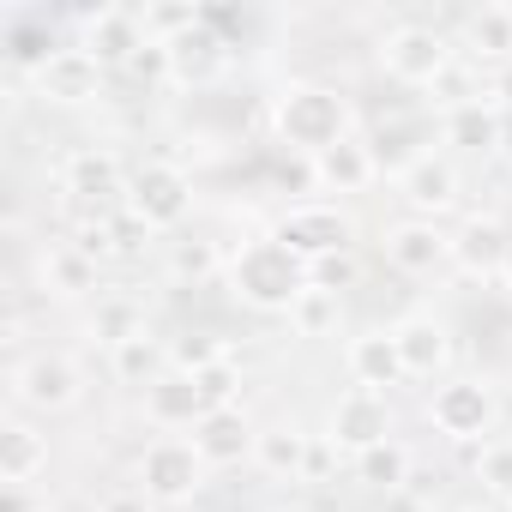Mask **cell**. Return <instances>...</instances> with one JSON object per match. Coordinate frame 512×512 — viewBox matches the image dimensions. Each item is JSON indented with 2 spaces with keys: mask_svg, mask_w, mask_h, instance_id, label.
<instances>
[{
  "mask_svg": "<svg viewBox=\"0 0 512 512\" xmlns=\"http://www.w3.org/2000/svg\"><path fill=\"white\" fill-rule=\"evenodd\" d=\"M145 332V314H139V302L133 296H103L97 302V314H91V338L97 344H127V338H139Z\"/></svg>",
  "mask_w": 512,
  "mask_h": 512,
  "instance_id": "cell-29",
  "label": "cell"
},
{
  "mask_svg": "<svg viewBox=\"0 0 512 512\" xmlns=\"http://www.w3.org/2000/svg\"><path fill=\"white\" fill-rule=\"evenodd\" d=\"M332 452H338V446L320 434V440H314V452H308V470H302V482H332Z\"/></svg>",
  "mask_w": 512,
  "mask_h": 512,
  "instance_id": "cell-41",
  "label": "cell"
},
{
  "mask_svg": "<svg viewBox=\"0 0 512 512\" xmlns=\"http://www.w3.org/2000/svg\"><path fill=\"white\" fill-rule=\"evenodd\" d=\"M506 278H512V272H506Z\"/></svg>",
  "mask_w": 512,
  "mask_h": 512,
  "instance_id": "cell-46",
  "label": "cell"
},
{
  "mask_svg": "<svg viewBox=\"0 0 512 512\" xmlns=\"http://www.w3.org/2000/svg\"><path fill=\"white\" fill-rule=\"evenodd\" d=\"M452 260V235H440L428 217H404L386 229V266L404 272V278H428L434 266Z\"/></svg>",
  "mask_w": 512,
  "mask_h": 512,
  "instance_id": "cell-13",
  "label": "cell"
},
{
  "mask_svg": "<svg viewBox=\"0 0 512 512\" xmlns=\"http://www.w3.org/2000/svg\"><path fill=\"white\" fill-rule=\"evenodd\" d=\"M97 512H151V500H145V488H115L97 500Z\"/></svg>",
  "mask_w": 512,
  "mask_h": 512,
  "instance_id": "cell-42",
  "label": "cell"
},
{
  "mask_svg": "<svg viewBox=\"0 0 512 512\" xmlns=\"http://www.w3.org/2000/svg\"><path fill=\"white\" fill-rule=\"evenodd\" d=\"M356 482L392 494V488H410V446L404 440H380L368 452H356Z\"/></svg>",
  "mask_w": 512,
  "mask_h": 512,
  "instance_id": "cell-27",
  "label": "cell"
},
{
  "mask_svg": "<svg viewBox=\"0 0 512 512\" xmlns=\"http://www.w3.org/2000/svg\"><path fill=\"white\" fill-rule=\"evenodd\" d=\"M193 446H199V458H205L211 470H223V464L253 458V446H260V428L247 422L241 404H223V410H211V416L193 428Z\"/></svg>",
  "mask_w": 512,
  "mask_h": 512,
  "instance_id": "cell-15",
  "label": "cell"
},
{
  "mask_svg": "<svg viewBox=\"0 0 512 512\" xmlns=\"http://www.w3.org/2000/svg\"><path fill=\"white\" fill-rule=\"evenodd\" d=\"M73 247H79V253H91V260H109V253H115V229H109V211L85 217V223L73 229Z\"/></svg>",
  "mask_w": 512,
  "mask_h": 512,
  "instance_id": "cell-38",
  "label": "cell"
},
{
  "mask_svg": "<svg viewBox=\"0 0 512 512\" xmlns=\"http://www.w3.org/2000/svg\"><path fill=\"white\" fill-rule=\"evenodd\" d=\"M344 362H350V380H356V386H368V392H392V386H404V380H410L392 332H362V338L350 344V356H344Z\"/></svg>",
  "mask_w": 512,
  "mask_h": 512,
  "instance_id": "cell-20",
  "label": "cell"
},
{
  "mask_svg": "<svg viewBox=\"0 0 512 512\" xmlns=\"http://www.w3.org/2000/svg\"><path fill=\"white\" fill-rule=\"evenodd\" d=\"M500 133H506V121H500V109H494L488 97H476V103H464V109H446V115H440V139H446V145H458V151H494V145H500Z\"/></svg>",
  "mask_w": 512,
  "mask_h": 512,
  "instance_id": "cell-23",
  "label": "cell"
},
{
  "mask_svg": "<svg viewBox=\"0 0 512 512\" xmlns=\"http://www.w3.org/2000/svg\"><path fill=\"white\" fill-rule=\"evenodd\" d=\"M308 452H314V434H302V428H266L260 446H253V464H260L272 482H302Z\"/></svg>",
  "mask_w": 512,
  "mask_h": 512,
  "instance_id": "cell-24",
  "label": "cell"
},
{
  "mask_svg": "<svg viewBox=\"0 0 512 512\" xmlns=\"http://www.w3.org/2000/svg\"><path fill=\"white\" fill-rule=\"evenodd\" d=\"M428 422L452 440V446H488V434H494V422H500V404H494V392L482 386V380H446V386H434V398H428Z\"/></svg>",
  "mask_w": 512,
  "mask_h": 512,
  "instance_id": "cell-5",
  "label": "cell"
},
{
  "mask_svg": "<svg viewBox=\"0 0 512 512\" xmlns=\"http://www.w3.org/2000/svg\"><path fill=\"white\" fill-rule=\"evenodd\" d=\"M476 482L488 488V500H506L512 506V440H488L476 452Z\"/></svg>",
  "mask_w": 512,
  "mask_h": 512,
  "instance_id": "cell-32",
  "label": "cell"
},
{
  "mask_svg": "<svg viewBox=\"0 0 512 512\" xmlns=\"http://www.w3.org/2000/svg\"><path fill=\"white\" fill-rule=\"evenodd\" d=\"M127 73H133V79H169V49H163V43H145Z\"/></svg>",
  "mask_w": 512,
  "mask_h": 512,
  "instance_id": "cell-40",
  "label": "cell"
},
{
  "mask_svg": "<svg viewBox=\"0 0 512 512\" xmlns=\"http://www.w3.org/2000/svg\"><path fill=\"white\" fill-rule=\"evenodd\" d=\"M458 55L446 49V37L434 31V25H398V31H386V43H380V67L398 79V85H434L446 67H452Z\"/></svg>",
  "mask_w": 512,
  "mask_h": 512,
  "instance_id": "cell-6",
  "label": "cell"
},
{
  "mask_svg": "<svg viewBox=\"0 0 512 512\" xmlns=\"http://www.w3.org/2000/svg\"><path fill=\"white\" fill-rule=\"evenodd\" d=\"M464 49L470 61H506L512 55V7L506 0H488L464 19Z\"/></svg>",
  "mask_w": 512,
  "mask_h": 512,
  "instance_id": "cell-26",
  "label": "cell"
},
{
  "mask_svg": "<svg viewBox=\"0 0 512 512\" xmlns=\"http://www.w3.org/2000/svg\"><path fill=\"white\" fill-rule=\"evenodd\" d=\"M13 398L25 410H73L79 404V362L61 350H37L13 368Z\"/></svg>",
  "mask_w": 512,
  "mask_h": 512,
  "instance_id": "cell-8",
  "label": "cell"
},
{
  "mask_svg": "<svg viewBox=\"0 0 512 512\" xmlns=\"http://www.w3.org/2000/svg\"><path fill=\"white\" fill-rule=\"evenodd\" d=\"M308 278L320 284V290H332V296H344L356 278H362V266H356V253H332V260H320V266H308Z\"/></svg>",
  "mask_w": 512,
  "mask_h": 512,
  "instance_id": "cell-36",
  "label": "cell"
},
{
  "mask_svg": "<svg viewBox=\"0 0 512 512\" xmlns=\"http://www.w3.org/2000/svg\"><path fill=\"white\" fill-rule=\"evenodd\" d=\"M145 43H151V37H145V19H139L133 7H97V13L85 19V37H79V49L97 55L103 67H133V55H139Z\"/></svg>",
  "mask_w": 512,
  "mask_h": 512,
  "instance_id": "cell-12",
  "label": "cell"
},
{
  "mask_svg": "<svg viewBox=\"0 0 512 512\" xmlns=\"http://www.w3.org/2000/svg\"><path fill=\"white\" fill-rule=\"evenodd\" d=\"M43 470H49V434L37 422H25V416H7L0 422V482L31 488Z\"/></svg>",
  "mask_w": 512,
  "mask_h": 512,
  "instance_id": "cell-18",
  "label": "cell"
},
{
  "mask_svg": "<svg viewBox=\"0 0 512 512\" xmlns=\"http://www.w3.org/2000/svg\"><path fill=\"white\" fill-rule=\"evenodd\" d=\"M338 314H344V296L308 284V290L296 296V308H290V332H296V338H326V332H338Z\"/></svg>",
  "mask_w": 512,
  "mask_h": 512,
  "instance_id": "cell-28",
  "label": "cell"
},
{
  "mask_svg": "<svg viewBox=\"0 0 512 512\" xmlns=\"http://www.w3.org/2000/svg\"><path fill=\"white\" fill-rule=\"evenodd\" d=\"M193 380H199V392L211 398V410L235 404V392H241V368H235V362H217V368H205V374H193Z\"/></svg>",
  "mask_w": 512,
  "mask_h": 512,
  "instance_id": "cell-37",
  "label": "cell"
},
{
  "mask_svg": "<svg viewBox=\"0 0 512 512\" xmlns=\"http://www.w3.org/2000/svg\"><path fill=\"white\" fill-rule=\"evenodd\" d=\"M398 187H404V199H410L416 211H446V205L458 199V169H452V157L416 151L410 169H398Z\"/></svg>",
  "mask_w": 512,
  "mask_h": 512,
  "instance_id": "cell-21",
  "label": "cell"
},
{
  "mask_svg": "<svg viewBox=\"0 0 512 512\" xmlns=\"http://www.w3.org/2000/svg\"><path fill=\"white\" fill-rule=\"evenodd\" d=\"M109 368H115V380H133V386L145 380V386H151L157 368H163V344H157L151 332H139V338H127V344L109 350Z\"/></svg>",
  "mask_w": 512,
  "mask_h": 512,
  "instance_id": "cell-30",
  "label": "cell"
},
{
  "mask_svg": "<svg viewBox=\"0 0 512 512\" xmlns=\"http://www.w3.org/2000/svg\"><path fill=\"white\" fill-rule=\"evenodd\" d=\"M374 175H380V157H374V145L356 139V133H350L344 145H332V151L314 157V181H320L326 193H362Z\"/></svg>",
  "mask_w": 512,
  "mask_h": 512,
  "instance_id": "cell-19",
  "label": "cell"
},
{
  "mask_svg": "<svg viewBox=\"0 0 512 512\" xmlns=\"http://www.w3.org/2000/svg\"><path fill=\"white\" fill-rule=\"evenodd\" d=\"M145 416H151V428H199L205 416H211V398L199 392V380L193 374H157L151 386H145Z\"/></svg>",
  "mask_w": 512,
  "mask_h": 512,
  "instance_id": "cell-16",
  "label": "cell"
},
{
  "mask_svg": "<svg viewBox=\"0 0 512 512\" xmlns=\"http://www.w3.org/2000/svg\"><path fill=\"white\" fill-rule=\"evenodd\" d=\"M326 440L344 446V452H368V446L392 440V404H386V392L350 386V392L332 404V416H326Z\"/></svg>",
  "mask_w": 512,
  "mask_h": 512,
  "instance_id": "cell-9",
  "label": "cell"
},
{
  "mask_svg": "<svg viewBox=\"0 0 512 512\" xmlns=\"http://www.w3.org/2000/svg\"><path fill=\"white\" fill-rule=\"evenodd\" d=\"M278 139L302 157H320L350 139V103L332 85H290L278 97Z\"/></svg>",
  "mask_w": 512,
  "mask_h": 512,
  "instance_id": "cell-2",
  "label": "cell"
},
{
  "mask_svg": "<svg viewBox=\"0 0 512 512\" xmlns=\"http://www.w3.org/2000/svg\"><path fill=\"white\" fill-rule=\"evenodd\" d=\"M500 97H506V103H512V73H506V79H500Z\"/></svg>",
  "mask_w": 512,
  "mask_h": 512,
  "instance_id": "cell-45",
  "label": "cell"
},
{
  "mask_svg": "<svg viewBox=\"0 0 512 512\" xmlns=\"http://www.w3.org/2000/svg\"><path fill=\"white\" fill-rule=\"evenodd\" d=\"M205 476H211V464H205L199 446L181 440V434H157V440L139 452V488H145L151 506H187V500L205 488Z\"/></svg>",
  "mask_w": 512,
  "mask_h": 512,
  "instance_id": "cell-4",
  "label": "cell"
},
{
  "mask_svg": "<svg viewBox=\"0 0 512 512\" xmlns=\"http://www.w3.org/2000/svg\"><path fill=\"white\" fill-rule=\"evenodd\" d=\"M61 181H67V193L85 199V205H109L115 193L127 199V175H121V157H115L109 145H79V151H67Z\"/></svg>",
  "mask_w": 512,
  "mask_h": 512,
  "instance_id": "cell-14",
  "label": "cell"
},
{
  "mask_svg": "<svg viewBox=\"0 0 512 512\" xmlns=\"http://www.w3.org/2000/svg\"><path fill=\"white\" fill-rule=\"evenodd\" d=\"M272 235L296 253V260L320 266V260H332V253H350V235L356 229H350V217L338 205H290Z\"/></svg>",
  "mask_w": 512,
  "mask_h": 512,
  "instance_id": "cell-7",
  "label": "cell"
},
{
  "mask_svg": "<svg viewBox=\"0 0 512 512\" xmlns=\"http://www.w3.org/2000/svg\"><path fill=\"white\" fill-rule=\"evenodd\" d=\"M229 284L247 308H266V314H290L296 296L314 284L308 278V260L278 241V235H260V241H241V253L229 260Z\"/></svg>",
  "mask_w": 512,
  "mask_h": 512,
  "instance_id": "cell-1",
  "label": "cell"
},
{
  "mask_svg": "<svg viewBox=\"0 0 512 512\" xmlns=\"http://www.w3.org/2000/svg\"><path fill=\"white\" fill-rule=\"evenodd\" d=\"M452 266H458L464 278H482V284L506 278V272H512L506 223H500V217H464L458 235H452Z\"/></svg>",
  "mask_w": 512,
  "mask_h": 512,
  "instance_id": "cell-10",
  "label": "cell"
},
{
  "mask_svg": "<svg viewBox=\"0 0 512 512\" xmlns=\"http://www.w3.org/2000/svg\"><path fill=\"white\" fill-rule=\"evenodd\" d=\"M392 338H398V356H404V374H410V380H434V374L446 368V356H452L446 326L428 320V314H410L404 326H392Z\"/></svg>",
  "mask_w": 512,
  "mask_h": 512,
  "instance_id": "cell-22",
  "label": "cell"
},
{
  "mask_svg": "<svg viewBox=\"0 0 512 512\" xmlns=\"http://www.w3.org/2000/svg\"><path fill=\"white\" fill-rule=\"evenodd\" d=\"M428 97L440 103V115H446V109H464V103H476L482 91H476V79H470V61H452V67H446V73L428 85Z\"/></svg>",
  "mask_w": 512,
  "mask_h": 512,
  "instance_id": "cell-34",
  "label": "cell"
},
{
  "mask_svg": "<svg viewBox=\"0 0 512 512\" xmlns=\"http://www.w3.org/2000/svg\"><path fill=\"white\" fill-rule=\"evenodd\" d=\"M103 73H109V67L73 43V49H55L49 67H43L31 85H37L43 103H67V109H79V103H97V97H103Z\"/></svg>",
  "mask_w": 512,
  "mask_h": 512,
  "instance_id": "cell-11",
  "label": "cell"
},
{
  "mask_svg": "<svg viewBox=\"0 0 512 512\" xmlns=\"http://www.w3.org/2000/svg\"><path fill=\"white\" fill-rule=\"evenodd\" d=\"M163 49H169V79H175V85H193V91H199V85H217V73L229 67V43H223L205 19H199L187 37L163 43Z\"/></svg>",
  "mask_w": 512,
  "mask_h": 512,
  "instance_id": "cell-17",
  "label": "cell"
},
{
  "mask_svg": "<svg viewBox=\"0 0 512 512\" xmlns=\"http://www.w3.org/2000/svg\"><path fill=\"white\" fill-rule=\"evenodd\" d=\"M380 512H434V500H428L422 488H392V494L380 500Z\"/></svg>",
  "mask_w": 512,
  "mask_h": 512,
  "instance_id": "cell-43",
  "label": "cell"
},
{
  "mask_svg": "<svg viewBox=\"0 0 512 512\" xmlns=\"http://www.w3.org/2000/svg\"><path fill=\"white\" fill-rule=\"evenodd\" d=\"M37 272H43V290H49V296H67V302L97 290V260H91V253H79L73 241H55V247L43 253Z\"/></svg>",
  "mask_w": 512,
  "mask_h": 512,
  "instance_id": "cell-25",
  "label": "cell"
},
{
  "mask_svg": "<svg viewBox=\"0 0 512 512\" xmlns=\"http://www.w3.org/2000/svg\"><path fill=\"white\" fill-rule=\"evenodd\" d=\"M109 229H115V253H133V247H145V241H151V229H145V223H139L127 205L109 217Z\"/></svg>",
  "mask_w": 512,
  "mask_h": 512,
  "instance_id": "cell-39",
  "label": "cell"
},
{
  "mask_svg": "<svg viewBox=\"0 0 512 512\" xmlns=\"http://www.w3.org/2000/svg\"><path fill=\"white\" fill-rule=\"evenodd\" d=\"M464 512H512L506 500H476V506H464Z\"/></svg>",
  "mask_w": 512,
  "mask_h": 512,
  "instance_id": "cell-44",
  "label": "cell"
},
{
  "mask_svg": "<svg viewBox=\"0 0 512 512\" xmlns=\"http://www.w3.org/2000/svg\"><path fill=\"white\" fill-rule=\"evenodd\" d=\"M151 235H163V229H181L187 223V211H193V175L181 169V163H169V157H151V163H139L133 175H127V199H121Z\"/></svg>",
  "mask_w": 512,
  "mask_h": 512,
  "instance_id": "cell-3",
  "label": "cell"
},
{
  "mask_svg": "<svg viewBox=\"0 0 512 512\" xmlns=\"http://www.w3.org/2000/svg\"><path fill=\"white\" fill-rule=\"evenodd\" d=\"M139 19H145V37L151 43H175V37H187L199 25V7H145Z\"/></svg>",
  "mask_w": 512,
  "mask_h": 512,
  "instance_id": "cell-35",
  "label": "cell"
},
{
  "mask_svg": "<svg viewBox=\"0 0 512 512\" xmlns=\"http://www.w3.org/2000/svg\"><path fill=\"white\" fill-rule=\"evenodd\" d=\"M223 272V253L211 247V241H169V278H181V284H205V278H217Z\"/></svg>",
  "mask_w": 512,
  "mask_h": 512,
  "instance_id": "cell-31",
  "label": "cell"
},
{
  "mask_svg": "<svg viewBox=\"0 0 512 512\" xmlns=\"http://www.w3.org/2000/svg\"><path fill=\"white\" fill-rule=\"evenodd\" d=\"M217 362H229V344L223 338H181L175 350H169V368L175 374H205V368H217Z\"/></svg>",
  "mask_w": 512,
  "mask_h": 512,
  "instance_id": "cell-33",
  "label": "cell"
}]
</instances>
